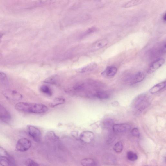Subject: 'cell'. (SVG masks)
I'll return each mask as SVG.
<instances>
[{"label": "cell", "mask_w": 166, "mask_h": 166, "mask_svg": "<svg viewBox=\"0 0 166 166\" xmlns=\"http://www.w3.org/2000/svg\"><path fill=\"white\" fill-rule=\"evenodd\" d=\"M58 77L57 75L53 76L47 78L44 81V82L49 84H54L57 83Z\"/></svg>", "instance_id": "cell-23"}, {"label": "cell", "mask_w": 166, "mask_h": 166, "mask_svg": "<svg viewBox=\"0 0 166 166\" xmlns=\"http://www.w3.org/2000/svg\"><path fill=\"white\" fill-rule=\"evenodd\" d=\"M0 164L2 166H4L15 165L9 160L3 158L0 159Z\"/></svg>", "instance_id": "cell-27"}, {"label": "cell", "mask_w": 166, "mask_h": 166, "mask_svg": "<svg viewBox=\"0 0 166 166\" xmlns=\"http://www.w3.org/2000/svg\"><path fill=\"white\" fill-rule=\"evenodd\" d=\"M25 164L26 165L28 166H36L39 165L38 163L30 159H28L25 161Z\"/></svg>", "instance_id": "cell-28"}, {"label": "cell", "mask_w": 166, "mask_h": 166, "mask_svg": "<svg viewBox=\"0 0 166 166\" xmlns=\"http://www.w3.org/2000/svg\"><path fill=\"white\" fill-rule=\"evenodd\" d=\"M27 128L28 133L33 140L36 142H40L42 137L40 131L35 126L31 125H28Z\"/></svg>", "instance_id": "cell-4"}, {"label": "cell", "mask_w": 166, "mask_h": 166, "mask_svg": "<svg viewBox=\"0 0 166 166\" xmlns=\"http://www.w3.org/2000/svg\"><path fill=\"white\" fill-rule=\"evenodd\" d=\"M127 158L129 161L134 162L136 161L138 158L137 154L133 151H129L126 154Z\"/></svg>", "instance_id": "cell-20"}, {"label": "cell", "mask_w": 166, "mask_h": 166, "mask_svg": "<svg viewBox=\"0 0 166 166\" xmlns=\"http://www.w3.org/2000/svg\"><path fill=\"white\" fill-rule=\"evenodd\" d=\"M15 108L19 111L36 114L44 113L48 110L47 107L43 104L22 102L17 103Z\"/></svg>", "instance_id": "cell-1"}, {"label": "cell", "mask_w": 166, "mask_h": 166, "mask_svg": "<svg viewBox=\"0 0 166 166\" xmlns=\"http://www.w3.org/2000/svg\"><path fill=\"white\" fill-rule=\"evenodd\" d=\"M81 165L84 166H92L97 165V163L94 159L90 158L83 159L81 161Z\"/></svg>", "instance_id": "cell-15"}, {"label": "cell", "mask_w": 166, "mask_h": 166, "mask_svg": "<svg viewBox=\"0 0 166 166\" xmlns=\"http://www.w3.org/2000/svg\"><path fill=\"white\" fill-rule=\"evenodd\" d=\"M105 159L106 161L109 164H114L116 161L115 156L111 154H106L105 156Z\"/></svg>", "instance_id": "cell-22"}, {"label": "cell", "mask_w": 166, "mask_h": 166, "mask_svg": "<svg viewBox=\"0 0 166 166\" xmlns=\"http://www.w3.org/2000/svg\"><path fill=\"white\" fill-rule=\"evenodd\" d=\"M165 63V60L163 58H159L153 62L149 67L147 72L149 74L153 73L161 67Z\"/></svg>", "instance_id": "cell-6"}, {"label": "cell", "mask_w": 166, "mask_h": 166, "mask_svg": "<svg viewBox=\"0 0 166 166\" xmlns=\"http://www.w3.org/2000/svg\"><path fill=\"white\" fill-rule=\"evenodd\" d=\"M142 0H131L123 5V7L124 8H128L134 6L141 3Z\"/></svg>", "instance_id": "cell-19"}, {"label": "cell", "mask_w": 166, "mask_h": 166, "mask_svg": "<svg viewBox=\"0 0 166 166\" xmlns=\"http://www.w3.org/2000/svg\"><path fill=\"white\" fill-rule=\"evenodd\" d=\"M145 78V75L142 72H138L131 79L130 83L131 85L141 82Z\"/></svg>", "instance_id": "cell-10"}, {"label": "cell", "mask_w": 166, "mask_h": 166, "mask_svg": "<svg viewBox=\"0 0 166 166\" xmlns=\"http://www.w3.org/2000/svg\"><path fill=\"white\" fill-rule=\"evenodd\" d=\"M53 0H40L36 3V5L38 6L49 5L53 3Z\"/></svg>", "instance_id": "cell-26"}, {"label": "cell", "mask_w": 166, "mask_h": 166, "mask_svg": "<svg viewBox=\"0 0 166 166\" xmlns=\"http://www.w3.org/2000/svg\"><path fill=\"white\" fill-rule=\"evenodd\" d=\"M94 96L98 99H107L109 97L107 93L102 91H98L96 92Z\"/></svg>", "instance_id": "cell-17"}, {"label": "cell", "mask_w": 166, "mask_h": 166, "mask_svg": "<svg viewBox=\"0 0 166 166\" xmlns=\"http://www.w3.org/2000/svg\"><path fill=\"white\" fill-rule=\"evenodd\" d=\"M65 100L63 98H57L50 104V106L52 108H54L56 106L62 105L65 103Z\"/></svg>", "instance_id": "cell-18"}, {"label": "cell", "mask_w": 166, "mask_h": 166, "mask_svg": "<svg viewBox=\"0 0 166 166\" xmlns=\"http://www.w3.org/2000/svg\"><path fill=\"white\" fill-rule=\"evenodd\" d=\"M117 72V67L113 66H108L103 71L101 74L103 77L107 78L113 77L116 74Z\"/></svg>", "instance_id": "cell-9"}, {"label": "cell", "mask_w": 166, "mask_h": 166, "mask_svg": "<svg viewBox=\"0 0 166 166\" xmlns=\"http://www.w3.org/2000/svg\"><path fill=\"white\" fill-rule=\"evenodd\" d=\"M72 135L75 138H78V133L77 131H73L72 132Z\"/></svg>", "instance_id": "cell-31"}, {"label": "cell", "mask_w": 166, "mask_h": 166, "mask_svg": "<svg viewBox=\"0 0 166 166\" xmlns=\"http://www.w3.org/2000/svg\"><path fill=\"white\" fill-rule=\"evenodd\" d=\"M163 21H165L166 20V14L165 13V15H164V16H163Z\"/></svg>", "instance_id": "cell-32"}, {"label": "cell", "mask_w": 166, "mask_h": 166, "mask_svg": "<svg viewBox=\"0 0 166 166\" xmlns=\"http://www.w3.org/2000/svg\"><path fill=\"white\" fill-rule=\"evenodd\" d=\"M94 134L93 132L89 131H85L82 132L80 134L79 139L84 143H90L94 140Z\"/></svg>", "instance_id": "cell-5"}, {"label": "cell", "mask_w": 166, "mask_h": 166, "mask_svg": "<svg viewBox=\"0 0 166 166\" xmlns=\"http://www.w3.org/2000/svg\"><path fill=\"white\" fill-rule=\"evenodd\" d=\"M7 81L6 75L3 72H0V83H4Z\"/></svg>", "instance_id": "cell-29"}, {"label": "cell", "mask_w": 166, "mask_h": 166, "mask_svg": "<svg viewBox=\"0 0 166 166\" xmlns=\"http://www.w3.org/2000/svg\"><path fill=\"white\" fill-rule=\"evenodd\" d=\"M123 149V145L122 142H118L115 144L114 150L116 152L119 153L122 151Z\"/></svg>", "instance_id": "cell-24"}, {"label": "cell", "mask_w": 166, "mask_h": 166, "mask_svg": "<svg viewBox=\"0 0 166 166\" xmlns=\"http://www.w3.org/2000/svg\"><path fill=\"white\" fill-rule=\"evenodd\" d=\"M108 41L106 39L98 41L96 42L93 46V49L95 50H98L105 47L108 44Z\"/></svg>", "instance_id": "cell-16"}, {"label": "cell", "mask_w": 166, "mask_h": 166, "mask_svg": "<svg viewBox=\"0 0 166 166\" xmlns=\"http://www.w3.org/2000/svg\"><path fill=\"white\" fill-rule=\"evenodd\" d=\"M0 157L1 158H5L9 160L11 162L15 165V160L13 157L8 153L4 149L0 146Z\"/></svg>", "instance_id": "cell-13"}, {"label": "cell", "mask_w": 166, "mask_h": 166, "mask_svg": "<svg viewBox=\"0 0 166 166\" xmlns=\"http://www.w3.org/2000/svg\"><path fill=\"white\" fill-rule=\"evenodd\" d=\"M97 66V64L95 63H92L89 64L86 66H84L78 70V72L81 73H85L93 71Z\"/></svg>", "instance_id": "cell-11"}, {"label": "cell", "mask_w": 166, "mask_h": 166, "mask_svg": "<svg viewBox=\"0 0 166 166\" xmlns=\"http://www.w3.org/2000/svg\"><path fill=\"white\" fill-rule=\"evenodd\" d=\"M131 133L133 136L136 137H139L140 135L139 129L137 128H134L132 129Z\"/></svg>", "instance_id": "cell-30"}, {"label": "cell", "mask_w": 166, "mask_h": 166, "mask_svg": "<svg viewBox=\"0 0 166 166\" xmlns=\"http://www.w3.org/2000/svg\"><path fill=\"white\" fill-rule=\"evenodd\" d=\"M11 116L10 112L4 106L0 104V120L6 122H10Z\"/></svg>", "instance_id": "cell-8"}, {"label": "cell", "mask_w": 166, "mask_h": 166, "mask_svg": "<svg viewBox=\"0 0 166 166\" xmlns=\"http://www.w3.org/2000/svg\"><path fill=\"white\" fill-rule=\"evenodd\" d=\"M131 126L127 123L118 124H114L112 129L115 133H125L130 130Z\"/></svg>", "instance_id": "cell-7"}, {"label": "cell", "mask_w": 166, "mask_h": 166, "mask_svg": "<svg viewBox=\"0 0 166 166\" xmlns=\"http://www.w3.org/2000/svg\"><path fill=\"white\" fill-rule=\"evenodd\" d=\"M102 125L103 127L106 129L112 128L114 125V120L110 118H106L103 121Z\"/></svg>", "instance_id": "cell-14"}, {"label": "cell", "mask_w": 166, "mask_h": 166, "mask_svg": "<svg viewBox=\"0 0 166 166\" xmlns=\"http://www.w3.org/2000/svg\"><path fill=\"white\" fill-rule=\"evenodd\" d=\"M30 140L26 138H22L18 140L16 145L17 150L21 152L26 151L31 147Z\"/></svg>", "instance_id": "cell-3"}, {"label": "cell", "mask_w": 166, "mask_h": 166, "mask_svg": "<svg viewBox=\"0 0 166 166\" xmlns=\"http://www.w3.org/2000/svg\"><path fill=\"white\" fill-rule=\"evenodd\" d=\"M46 137L47 139L52 140H58V137L56 135L54 132L52 131H49L48 132Z\"/></svg>", "instance_id": "cell-25"}, {"label": "cell", "mask_w": 166, "mask_h": 166, "mask_svg": "<svg viewBox=\"0 0 166 166\" xmlns=\"http://www.w3.org/2000/svg\"><path fill=\"white\" fill-rule=\"evenodd\" d=\"M40 90L43 93L49 96H51L52 95L53 93L51 90L47 86L45 85L42 86L40 88Z\"/></svg>", "instance_id": "cell-21"}, {"label": "cell", "mask_w": 166, "mask_h": 166, "mask_svg": "<svg viewBox=\"0 0 166 166\" xmlns=\"http://www.w3.org/2000/svg\"><path fill=\"white\" fill-rule=\"evenodd\" d=\"M166 86V81H163L156 84L150 90L149 92L151 94L156 93L161 90L165 88Z\"/></svg>", "instance_id": "cell-12"}, {"label": "cell", "mask_w": 166, "mask_h": 166, "mask_svg": "<svg viewBox=\"0 0 166 166\" xmlns=\"http://www.w3.org/2000/svg\"><path fill=\"white\" fill-rule=\"evenodd\" d=\"M149 101L146 94H142L135 98L131 104L132 108L137 112L140 113L148 106Z\"/></svg>", "instance_id": "cell-2"}]
</instances>
